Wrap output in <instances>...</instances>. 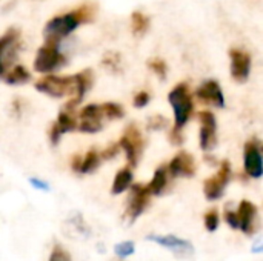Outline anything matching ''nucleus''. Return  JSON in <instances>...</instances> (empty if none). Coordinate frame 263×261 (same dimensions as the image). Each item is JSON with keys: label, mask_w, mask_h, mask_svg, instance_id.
Listing matches in <instances>:
<instances>
[{"label": "nucleus", "mask_w": 263, "mask_h": 261, "mask_svg": "<svg viewBox=\"0 0 263 261\" xmlns=\"http://www.w3.org/2000/svg\"><path fill=\"white\" fill-rule=\"evenodd\" d=\"M96 15V8L91 5H83L68 14L57 15L51 18L43 29V35L46 40H54L59 42L65 37H68L72 31H76L82 23H88L94 18Z\"/></svg>", "instance_id": "f257e3e1"}, {"label": "nucleus", "mask_w": 263, "mask_h": 261, "mask_svg": "<svg viewBox=\"0 0 263 261\" xmlns=\"http://www.w3.org/2000/svg\"><path fill=\"white\" fill-rule=\"evenodd\" d=\"M168 100L174 111V128L182 129L186 125V122L191 118L193 111H194L193 97H191L188 85L186 83L176 85L168 94Z\"/></svg>", "instance_id": "f03ea898"}, {"label": "nucleus", "mask_w": 263, "mask_h": 261, "mask_svg": "<svg viewBox=\"0 0 263 261\" xmlns=\"http://www.w3.org/2000/svg\"><path fill=\"white\" fill-rule=\"evenodd\" d=\"M66 63V57L59 49V42L46 40L43 46L37 49L34 58V69L40 74H49Z\"/></svg>", "instance_id": "7ed1b4c3"}, {"label": "nucleus", "mask_w": 263, "mask_h": 261, "mask_svg": "<svg viewBox=\"0 0 263 261\" xmlns=\"http://www.w3.org/2000/svg\"><path fill=\"white\" fill-rule=\"evenodd\" d=\"M35 89L52 98H65L76 92V80L74 75H45L35 82Z\"/></svg>", "instance_id": "20e7f679"}, {"label": "nucleus", "mask_w": 263, "mask_h": 261, "mask_svg": "<svg viewBox=\"0 0 263 261\" xmlns=\"http://www.w3.org/2000/svg\"><path fill=\"white\" fill-rule=\"evenodd\" d=\"M230 180H231V163L228 160H223L220 163L217 174L206 178L203 183V194H205L206 200L216 202V200L222 198Z\"/></svg>", "instance_id": "39448f33"}, {"label": "nucleus", "mask_w": 263, "mask_h": 261, "mask_svg": "<svg viewBox=\"0 0 263 261\" xmlns=\"http://www.w3.org/2000/svg\"><path fill=\"white\" fill-rule=\"evenodd\" d=\"M119 145H120V149H123L126 154V160H128L129 168H136L139 163L142 149H143V138H142L140 129L134 123L128 125V128L125 129Z\"/></svg>", "instance_id": "423d86ee"}, {"label": "nucleus", "mask_w": 263, "mask_h": 261, "mask_svg": "<svg viewBox=\"0 0 263 261\" xmlns=\"http://www.w3.org/2000/svg\"><path fill=\"white\" fill-rule=\"evenodd\" d=\"M243 168L253 178H260L263 174L262 146L257 138H251L245 143L243 149Z\"/></svg>", "instance_id": "0eeeda50"}, {"label": "nucleus", "mask_w": 263, "mask_h": 261, "mask_svg": "<svg viewBox=\"0 0 263 261\" xmlns=\"http://www.w3.org/2000/svg\"><path fill=\"white\" fill-rule=\"evenodd\" d=\"M200 118V134L199 143L203 151H211L217 145V120L211 111H202L199 114Z\"/></svg>", "instance_id": "6e6552de"}, {"label": "nucleus", "mask_w": 263, "mask_h": 261, "mask_svg": "<svg viewBox=\"0 0 263 261\" xmlns=\"http://www.w3.org/2000/svg\"><path fill=\"white\" fill-rule=\"evenodd\" d=\"M148 240L173 251L174 255L180 258H191L196 254V249L191 242L179 238L176 235H148Z\"/></svg>", "instance_id": "1a4fd4ad"}, {"label": "nucleus", "mask_w": 263, "mask_h": 261, "mask_svg": "<svg viewBox=\"0 0 263 261\" xmlns=\"http://www.w3.org/2000/svg\"><path fill=\"white\" fill-rule=\"evenodd\" d=\"M80 122H77V129L86 134H96L103 128V114L100 105H86L79 112Z\"/></svg>", "instance_id": "9d476101"}, {"label": "nucleus", "mask_w": 263, "mask_h": 261, "mask_svg": "<svg viewBox=\"0 0 263 261\" xmlns=\"http://www.w3.org/2000/svg\"><path fill=\"white\" fill-rule=\"evenodd\" d=\"M129 188H131V192H129V198H128L126 214H128L129 220L134 222L146 209L151 194L145 185H131Z\"/></svg>", "instance_id": "9b49d317"}, {"label": "nucleus", "mask_w": 263, "mask_h": 261, "mask_svg": "<svg viewBox=\"0 0 263 261\" xmlns=\"http://www.w3.org/2000/svg\"><path fill=\"white\" fill-rule=\"evenodd\" d=\"M231 77L237 83H245L251 72V57L245 49H231Z\"/></svg>", "instance_id": "f8f14e48"}, {"label": "nucleus", "mask_w": 263, "mask_h": 261, "mask_svg": "<svg viewBox=\"0 0 263 261\" xmlns=\"http://www.w3.org/2000/svg\"><path fill=\"white\" fill-rule=\"evenodd\" d=\"M196 97L205 105H211L214 108H225V95L219 82L216 80H206L205 83H202L196 91Z\"/></svg>", "instance_id": "ddd939ff"}, {"label": "nucleus", "mask_w": 263, "mask_h": 261, "mask_svg": "<svg viewBox=\"0 0 263 261\" xmlns=\"http://www.w3.org/2000/svg\"><path fill=\"white\" fill-rule=\"evenodd\" d=\"M236 212L239 218V229L247 235H254L257 231V206L248 200H242Z\"/></svg>", "instance_id": "4468645a"}, {"label": "nucleus", "mask_w": 263, "mask_h": 261, "mask_svg": "<svg viewBox=\"0 0 263 261\" xmlns=\"http://www.w3.org/2000/svg\"><path fill=\"white\" fill-rule=\"evenodd\" d=\"M196 160L190 152L180 151L177 155L173 157L170 166H168V172L173 177H193L196 174Z\"/></svg>", "instance_id": "2eb2a0df"}, {"label": "nucleus", "mask_w": 263, "mask_h": 261, "mask_svg": "<svg viewBox=\"0 0 263 261\" xmlns=\"http://www.w3.org/2000/svg\"><path fill=\"white\" fill-rule=\"evenodd\" d=\"M18 31L11 28L0 37V60L8 66L9 62L17 54V43H18Z\"/></svg>", "instance_id": "dca6fc26"}, {"label": "nucleus", "mask_w": 263, "mask_h": 261, "mask_svg": "<svg viewBox=\"0 0 263 261\" xmlns=\"http://www.w3.org/2000/svg\"><path fill=\"white\" fill-rule=\"evenodd\" d=\"M92 71L91 69H83L77 74H74V80H76V92H74V100L76 102H82V98L85 97V94L91 89L92 86Z\"/></svg>", "instance_id": "f3484780"}, {"label": "nucleus", "mask_w": 263, "mask_h": 261, "mask_svg": "<svg viewBox=\"0 0 263 261\" xmlns=\"http://www.w3.org/2000/svg\"><path fill=\"white\" fill-rule=\"evenodd\" d=\"M133 185V171L129 166L120 169L112 182V188H111V194L112 195H119L122 192H125L126 189H129V186Z\"/></svg>", "instance_id": "a211bd4d"}, {"label": "nucleus", "mask_w": 263, "mask_h": 261, "mask_svg": "<svg viewBox=\"0 0 263 261\" xmlns=\"http://www.w3.org/2000/svg\"><path fill=\"white\" fill-rule=\"evenodd\" d=\"M166 185H168V168L162 165L156 169L154 177L149 182V185H146V188L151 195H160L165 191Z\"/></svg>", "instance_id": "6ab92c4d"}, {"label": "nucleus", "mask_w": 263, "mask_h": 261, "mask_svg": "<svg viewBox=\"0 0 263 261\" xmlns=\"http://www.w3.org/2000/svg\"><path fill=\"white\" fill-rule=\"evenodd\" d=\"M100 154L96 149H89L80 160V168H79V174H91L94 172L99 166H100Z\"/></svg>", "instance_id": "aec40b11"}, {"label": "nucleus", "mask_w": 263, "mask_h": 261, "mask_svg": "<svg viewBox=\"0 0 263 261\" xmlns=\"http://www.w3.org/2000/svg\"><path fill=\"white\" fill-rule=\"evenodd\" d=\"M149 28V18L140 12V11H134L131 14V31H133V35L134 37H142L146 34Z\"/></svg>", "instance_id": "412c9836"}, {"label": "nucleus", "mask_w": 263, "mask_h": 261, "mask_svg": "<svg viewBox=\"0 0 263 261\" xmlns=\"http://www.w3.org/2000/svg\"><path fill=\"white\" fill-rule=\"evenodd\" d=\"M29 80H31V74L22 65L14 66L9 72L5 74V82L8 85H23Z\"/></svg>", "instance_id": "4be33fe9"}, {"label": "nucleus", "mask_w": 263, "mask_h": 261, "mask_svg": "<svg viewBox=\"0 0 263 261\" xmlns=\"http://www.w3.org/2000/svg\"><path fill=\"white\" fill-rule=\"evenodd\" d=\"M100 109H102L103 118H106V120H119L125 114L123 108L119 103H112V102H106V103L100 105Z\"/></svg>", "instance_id": "5701e85b"}, {"label": "nucleus", "mask_w": 263, "mask_h": 261, "mask_svg": "<svg viewBox=\"0 0 263 261\" xmlns=\"http://www.w3.org/2000/svg\"><path fill=\"white\" fill-rule=\"evenodd\" d=\"M102 65L109 71V72H120V55L117 52H108L105 54Z\"/></svg>", "instance_id": "b1692460"}, {"label": "nucleus", "mask_w": 263, "mask_h": 261, "mask_svg": "<svg viewBox=\"0 0 263 261\" xmlns=\"http://www.w3.org/2000/svg\"><path fill=\"white\" fill-rule=\"evenodd\" d=\"M203 223H205V228L208 232H214L217 231L219 228V223H220V215H219V211L217 209H210L205 217H203Z\"/></svg>", "instance_id": "393cba45"}, {"label": "nucleus", "mask_w": 263, "mask_h": 261, "mask_svg": "<svg viewBox=\"0 0 263 261\" xmlns=\"http://www.w3.org/2000/svg\"><path fill=\"white\" fill-rule=\"evenodd\" d=\"M148 66L149 69L159 77V78H165L166 77V72H168V66H166V62L162 60V58H151L148 60Z\"/></svg>", "instance_id": "a878e982"}, {"label": "nucleus", "mask_w": 263, "mask_h": 261, "mask_svg": "<svg viewBox=\"0 0 263 261\" xmlns=\"http://www.w3.org/2000/svg\"><path fill=\"white\" fill-rule=\"evenodd\" d=\"M136 251V245L133 242H122L119 245H116L114 248V252L117 257L120 258H126V257H131Z\"/></svg>", "instance_id": "bb28decb"}, {"label": "nucleus", "mask_w": 263, "mask_h": 261, "mask_svg": "<svg viewBox=\"0 0 263 261\" xmlns=\"http://www.w3.org/2000/svg\"><path fill=\"white\" fill-rule=\"evenodd\" d=\"M165 126H166V118L163 115H159L157 114V115L149 117V120H148V128L153 129V131H160Z\"/></svg>", "instance_id": "cd10ccee"}, {"label": "nucleus", "mask_w": 263, "mask_h": 261, "mask_svg": "<svg viewBox=\"0 0 263 261\" xmlns=\"http://www.w3.org/2000/svg\"><path fill=\"white\" fill-rule=\"evenodd\" d=\"M49 261H71V255L62 246H55L51 252Z\"/></svg>", "instance_id": "c85d7f7f"}, {"label": "nucleus", "mask_w": 263, "mask_h": 261, "mask_svg": "<svg viewBox=\"0 0 263 261\" xmlns=\"http://www.w3.org/2000/svg\"><path fill=\"white\" fill-rule=\"evenodd\" d=\"M149 100H151L149 94H148L146 91H140V92H137V94L134 95L133 105H134V108L140 109V108H145V106L149 103Z\"/></svg>", "instance_id": "c756f323"}, {"label": "nucleus", "mask_w": 263, "mask_h": 261, "mask_svg": "<svg viewBox=\"0 0 263 261\" xmlns=\"http://www.w3.org/2000/svg\"><path fill=\"white\" fill-rule=\"evenodd\" d=\"M119 152H120V145H119V143H111L106 149H103V151L100 152V158H102V160H111V158H114Z\"/></svg>", "instance_id": "7c9ffc66"}, {"label": "nucleus", "mask_w": 263, "mask_h": 261, "mask_svg": "<svg viewBox=\"0 0 263 261\" xmlns=\"http://www.w3.org/2000/svg\"><path fill=\"white\" fill-rule=\"evenodd\" d=\"M225 222H227L228 226H231L233 229H239V218H237V212H236V211L225 209Z\"/></svg>", "instance_id": "2f4dec72"}, {"label": "nucleus", "mask_w": 263, "mask_h": 261, "mask_svg": "<svg viewBox=\"0 0 263 261\" xmlns=\"http://www.w3.org/2000/svg\"><path fill=\"white\" fill-rule=\"evenodd\" d=\"M29 185H31L34 189H37V191H43V192H48V191L51 189V186H49V183H48V182L40 180V178H35V177L29 178Z\"/></svg>", "instance_id": "473e14b6"}, {"label": "nucleus", "mask_w": 263, "mask_h": 261, "mask_svg": "<svg viewBox=\"0 0 263 261\" xmlns=\"http://www.w3.org/2000/svg\"><path fill=\"white\" fill-rule=\"evenodd\" d=\"M170 142L174 145V146H180L183 143V134H182V129L179 128H173V131L170 132Z\"/></svg>", "instance_id": "72a5a7b5"}, {"label": "nucleus", "mask_w": 263, "mask_h": 261, "mask_svg": "<svg viewBox=\"0 0 263 261\" xmlns=\"http://www.w3.org/2000/svg\"><path fill=\"white\" fill-rule=\"evenodd\" d=\"M263 251V242H262V237H257L256 238V242L253 243V246H251V252H254V254H260Z\"/></svg>", "instance_id": "f704fd0d"}, {"label": "nucleus", "mask_w": 263, "mask_h": 261, "mask_svg": "<svg viewBox=\"0 0 263 261\" xmlns=\"http://www.w3.org/2000/svg\"><path fill=\"white\" fill-rule=\"evenodd\" d=\"M5 71H6V65L0 60V77H2V75H5Z\"/></svg>", "instance_id": "c9c22d12"}]
</instances>
